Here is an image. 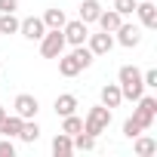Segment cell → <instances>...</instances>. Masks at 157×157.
Here are the masks:
<instances>
[{
    "mask_svg": "<svg viewBox=\"0 0 157 157\" xmlns=\"http://www.w3.org/2000/svg\"><path fill=\"white\" fill-rule=\"evenodd\" d=\"M117 86H120L123 99L136 102V99L145 93V83H142V71H139L136 65H123V68L117 71Z\"/></svg>",
    "mask_w": 157,
    "mask_h": 157,
    "instance_id": "1",
    "label": "cell"
},
{
    "mask_svg": "<svg viewBox=\"0 0 157 157\" xmlns=\"http://www.w3.org/2000/svg\"><path fill=\"white\" fill-rule=\"evenodd\" d=\"M136 105H139V108L132 111V120H136L142 129H151V126H154V120H157V99L142 93V96L136 99Z\"/></svg>",
    "mask_w": 157,
    "mask_h": 157,
    "instance_id": "2",
    "label": "cell"
},
{
    "mask_svg": "<svg viewBox=\"0 0 157 157\" xmlns=\"http://www.w3.org/2000/svg\"><path fill=\"white\" fill-rule=\"evenodd\" d=\"M108 126H111V108H105V105L90 108V114H86V120H83V132H90V136L99 139Z\"/></svg>",
    "mask_w": 157,
    "mask_h": 157,
    "instance_id": "3",
    "label": "cell"
},
{
    "mask_svg": "<svg viewBox=\"0 0 157 157\" xmlns=\"http://www.w3.org/2000/svg\"><path fill=\"white\" fill-rule=\"evenodd\" d=\"M65 34H62V28H46V34L40 37V56L43 59H59L62 52H65Z\"/></svg>",
    "mask_w": 157,
    "mask_h": 157,
    "instance_id": "4",
    "label": "cell"
},
{
    "mask_svg": "<svg viewBox=\"0 0 157 157\" xmlns=\"http://www.w3.org/2000/svg\"><path fill=\"white\" fill-rule=\"evenodd\" d=\"M13 108H16V114H19L22 120H34L37 111H40V102H37V96H31V93H19L16 102H13Z\"/></svg>",
    "mask_w": 157,
    "mask_h": 157,
    "instance_id": "5",
    "label": "cell"
},
{
    "mask_svg": "<svg viewBox=\"0 0 157 157\" xmlns=\"http://www.w3.org/2000/svg\"><path fill=\"white\" fill-rule=\"evenodd\" d=\"M62 34H65V43L80 46V43H86V37H90V25H86V22H80V19H74V22H65Z\"/></svg>",
    "mask_w": 157,
    "mask_h": 157,
    "instance_id": "6",
    "label": "cell"
},
{
    "mask_svg": "<svg viewBox=\"0 0 157 157\" xmlns=\"http://www.w3.org/2000/svg\"><path fill=\"white\" fill-rule=\"evenodd\" d=\"M86 49L93 56H108L114 49V34L111 31H99V34H90L86 37Z\"/></svg>",
    "mask_w": 157,
    "mask_h": 157,
    "instance_id": "7",
    "label": "cell"
},
{
    "mask_svg": "<svg viewBox=\"0 0 157 157\" xmlns=\"http://www.w3.org/2000/svg\"><path fill=\"white\" fill-rule=\"evenodd\" d=\"M114 34H117V43H120V46H126V49H132V46H139V43H142V28H139V25L120 22V28H117Z\"/></svg>",
    "mask_w": 157,
    "mask_h": 157,
    "instance_id": "8",
    "label": "cell"
},
{
    "mask_svg": "<svg viewBox=\"0 0 157 157\" xmlns=\"http://www.w3.org/2000/svg\"><path fill=\"white\" fill-rule=\"evenodd\" d=\"M19 31H22V37H28V40H40V37L46 34V25H43V19L28 16V19L19 22Z\"/></svg>",
    "mask_w": 157,
    "mask_h": 157,
    "instance_id": "9",
    "label": "cell"
},
{
    "mask_svg": "<svg viewBox=\"0 0 157 157\" xmlns=\"http://www.w3.org/2000/svg\"><path fill=\"white\" fill-rule=\"evenodd\" d=\"M136 13H139L142 28H157V6L151 3V0H139V3H136Z\"/></svg>",
    "mask_w": 157,
    "mask_h": 157,
    "instance_id": "10",
    "label": "cell"
},
{
    "mask_svg": "<svg viewBox=\"0 0 157 157\" xmlns=\"http://www.w3.org/2000/svg\"><path fill=\"white\" fill-rule=\"evenodd\" d=\"M120 22H123V16H120L117 10H102V13H99V19H96V25H99L102 31H111V34L120 28Z\"/></svg>",
    "mask_w": 157,
    "mask_h": 157,
    "instance_id": "11",
    "label": "cell"
},
{
    "mask_svg": "<svg viewBox=\"0 0 157 157\" xmlns=\"http://www.w3.org/2000/svg\"><path fill=\"white\" fill-rule=\"evenodd\" d=\"M83 68H80V62H77V56L74 52H68V56H59V74L62 77H77Z\"/></svg>",
    "mask_w": 157,
    "mask_h": 157,
    "instance_id": "12",
    "label": "cell"
},
{
    "mask_svg": "<svg viewBox=\"0 0 157 157\" xmlns=\"http://www.w3.org/2000/svg\"><path fill=\"white\" fill-rule=\"evenodd\" d=\"M22 117L19 114H6L3 117V123H0V136H6V139H19V132H22Z\"/></svg>",
    "mask_w": 157,
    "mask_h": 157,
    "instance_id": "13",
    "label": "cell"
},
{
    "mask_svg": "<svg viewBox=\"0 0 157 157\" xmlns=\"http://www.w3.org/2000/svg\"><path fill=\"white\" fill-rule=\"evenodd\" d=\"M56 114L59 117H68V114H74L77 111V96H71V93H62V96H56Z\"/></svg>",
    "mask_w": 157,
    "mask_h": 157,
    "instance_id": "14",
    "label": "cell"
},
{
    "mask_svg": "<svg viewBox=\"0 0 157 157\" xmlns=\"http://www.w3.org/2000/svg\"><path fill=\"white\" fill-rule=\"evenodd\" d=\"M99 13H102V3H99V0H83V3H80V16H77V19L86 22V25H93V22L99 19Z\"/></svg>",
    "mask_w": 157,
    "mask_h": 157,
    "instance_id": "15",
    "label": "cell"
},
{
    "mask_svg": "<svg viewBox=\"0 0 157 157\" xmlns=\"http://www.w3.org/2000/svg\"><path fill=\"white\" fill-rule=\"evenodd\" d=\"M120 102H123V93H120V86H117V83L102 86V105H105V108H117Z\"/></svg>",
    "mask_w": 157,
    "mask_h": 157,
    "instance_id": "16",
    "label": "cell"
},
{
    "mask_svg": "<svg viewBox=\"0 0 157 157\" xmlns=\"http://www.w3.org/2000/svg\"><path fill=\"white\" fill-rule=\"evenodd\" d=\"M71 151H74V139H71L68 132H59V136L52 139V154H56V157H68Z\"/></svg>",
    "mask_w": 157,
    "mask_h": 157,
    "instance_id": "17",
    "label": "cell"
},
{
    "mask_svg": "<svg viewBox=\"0 0 157 157\" xmlns=\"http://www.w3.org/2000/svg\"><path fill=\"white\" fill-rule=\"evenodd\" d=\"M40 19H43V25H46V28H65V22H68V19H65V10H59V6L46 10Z\"/></svg>",
    "mask_w": 157,
    "mask_h": 157,
    "instance_id": "18",
    "label": "cell"
},
{
    "mask_svg": "<svg viewBox=\"0 0 157 157\" xmlns=\"http://www.w3.org/2000/svg\"><path fill=\"white\" fill-rule=\"evenodd\" d=\"M154 151H157V142H154L151 136H142V132H139V136H136V154H139V157H151Z\"/></svg>",
    "mask_w": 157,
    "mask_h": 157,
    "instance_id": "19",
    "label": "cell"
},
{
    "mask_svg": "<svg viewBox=\"0 0 157 157\" xmlns=\"http://www.w3.org/2000/svg\"><path fill=\"white\" fill-rule=\"evenodd\" d=\"M19 22L16 13H0V34H19Z\"/></svg>",
    "mask_w": 157,
    "mask_h": 157,
    "instance_id": "20",
    "label": "cell"
},
{
    "mask_svg": "<svg viewBox=\"0 0 157 157\" xmlns=\"http://www.w3.org/2000/svg\"><path fill=\"white\" fill-rule=\"evenodd\" d=\"M74 139V151H93L96 148V136H90V132H77V136H71Z\"/></svg>",
    "mask_w": 157,
    "mask_h": 157,
    "instance_id": "21",
    "label": "cell"
},
{
    "mask_svg": "<svg viewBox=\"0 0 157 157\" xmlns=\"http://www.w3.org/2000/svg\"><path fill=\"white\" fill-rule=\"evenodd\" d=\"M19 139H22V142H37V139H40V126H37V120H25Z\"/></svg>",
    "mask_w": 157,
    "mask_h": 157,
    "instance_id": "22",
    "label": "cell"
},
{
    "mask_svg": "<svg viewBox=\"0 0 157 157\" xmlns=\"http://www.w3.org/2000/svg\"><path fill=\"white\" fill-rule=\"evenodd\" d=\"M83 129V120L77 117V114H68V117H62V132H68V136H77Z\"/></svg>",
    "mask_w": 157,
    "mask_h": 157,
    "instance_id": "23",
    "label": "cell"
},
{
    "mask_svg": "<svg viewBox=\"0 0 157 157\" xmlns=\"http://www.w3.org/2000/svg\"><path fill=\"white\" fill-rule=\"evenodd\" d=\"M74 56H77V62H80V68H90V65H93V59H96L83 43H80V46H74Z\"/></svg>",
    "mask_w": 157,
    "mask_h": 157,
    "instance_id": "24",
    "label": "cell"
},
{
    "mask_svg": "<svg viewBox=\"0 0 157 157\" xmlns=\"http://www.w3.org/2000/svg\"><path fill=\"white\" fill-rule=\"evenodd\" d=\"M136 3H139V0H114L111 10H117L120 16H132V13H136Z\"/></svg>",
    "mask_w": 157,
    "mask_h": 157,
    "instance_id": "25",
    "label": "cell"
},
{
    "mask_svg": "<svg viewBox=\"0 0 157 157\" xmlns=\"http://www.w3.org/2000/svg\"><path fill=\"white\" fill-rule=\"evenodd\" d=\"M139 132H145V129H142V126H139V123H136V120L129 117V120L123 123V136H126V139H136Z\"/></svg>",
    "mask_w": 157,
    "mask_h": 157,
    "instance_id": "26",
    "label": "cell"
},
{
    "mask_svg": "<svg viewBox=\"0 0 157 157\" xmlns=\"http://www.w3.org/2000/svg\"><path fill=\"white\" fill-rule=\"evenodd\" d=\"M142 83H145V90H154V86H157V71H154V68H148V71L142 74Z\"/></svg>",
    "mask_w": 157,
    "mask_h": 157,
    "instance_id": "27",
    "label": "cell"
},
{
    "mask_svg": "<svg viewBox=\"0 0 157 157\" xmlns=\"http://www.w3.org/2000/svg\"><path fill=\"white\" fill-rule=\"evenodd\" d=\"M13 154H16L13 139H3V142H0V157H13Z\"/></svg>",
    "mask_w": 157,
    "mask_h": 157,
    "instance_id": "28",
    "label": "cell"
},
{
    "mask_svg": "<svg viewBox=\"0 0 157 157\" xmlns=\"http://www.w3.org/2000/svg\"><path fill=\"white\" fill-rule=\"evenodd\" d=\"M19 10V0H0V13H16Z\"/></svg>",
    "mask_w": 157,
    "mask_h": 157,
    "instance_id": "29",
    "label": "cell"
},
{
    "mask_svg": "<svg viewBox=\"0 0 157 157\" xmlns=\"http://www.w3.org/2000/svg\"><path fill=\"white\" fill-rule=\"evenodd\" d=\"M3 117H6V108H3V105H0V123H3Z\"/></svg>",
    "mask_w": 157,
    "mask_h": 157,
    "instance_id": "30",
    "label": "cell"
}]
</instances>
